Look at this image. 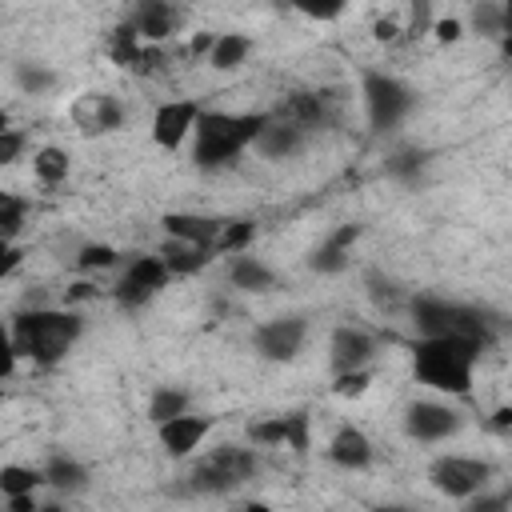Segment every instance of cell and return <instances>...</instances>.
I'll use <instances>...</instances> for the list:
<instances>
[{"mask_svg": "<svg viewBox=\"0 0 512 512\" xmlns=\"http://www.w3.org/2000/svg\"><path fill=\"white\" fill-rule=\"evenodd\" d=\"M264 124L268 112H200L192 124V164L200 172L236 164V156L252 148Z\"/></svg>", "mask_w": 512, "mask_h": 512, "instance_id": "1", "label": "cell"}, {"mask_svg": "<svg viewBox=\"0 0 512 512\" xmlns=\"http://www.w3.org/2000/svg\"><path fill=\"white\" fill-rule=\"evenodd\" d=\"M8 332H12L16 356H24L40 368H52L72 352V344L84 332V320L64 308H20L12 316Z\"/></svg>", "mask_w": 512, "mask_h": 512, "instance_id": "2", "label": "cell"}, {"mask_svg": "<svg viewBox=\"0 0 512 512\" xmlns=\"http://www.w3.org/2000/svg\"><path fill=\"white\" fill-rule=\"evenodd\" d=\"M480 340L472 336H424L416 344V380L440 388V392H452V396H468L472 388V364L480 360Z\"/></svg>", "mask_w": 512, "mask_h": 512, "instance_id": "3", "label": "cell"}, {"mask_svg": "<svg viewBox=\"0 0 512 512\" xmlns=\"http://www.w3.org/2000/svg\"><path fill=\"white\" fill-rule=\"evenodd\" d=\"M412 316H416V328L424 336H448V332H456V336H472L480 344L492 340L484 316L476 308H464V304H448V300H436V296H416L412 300Z\"/></svg>", "mask_w": 512, "mask_h": 512, "instance_id": "4", "label": "cell"}, {"mask_svg": "<svg viewBox=\"0 0 512 512\" xmlns=\"http://www.w3.org/2000/svg\"><path fill=\"white\" fill-rule=\"evenodd\" d=\"M252 472H256V456L248 448L224 444L192 464L188 484H192V492H232L236 484L252 480Z\"/></svg>", "mask_w": 512, "mask_h": 512, "instance_id": "5", "label": "cell"}, {"mask_svg": "<svg viewBox=\"0 0 512 512\" xmlns=\"http://www.w3.org/2000/svg\"><path fill=\"white\" fill-rule=\"evenodd\" d=\"M364 104H368V124H372V132H388V128H396V124L412 112L416 96H412V88L400 84L396 76L364 72Z\"/></svg>", "mask_w": 512, "mask_h": 512, "instance_id": "6", "label": "cell"}, {"mask_svg": "<svg viewBox=\"0 0 512 512\" xmlns=\"http://www.w3.org/2000/svg\"><path fill=\"white\" fill-rule=\"evenodd\" d=\"M488 476H492V464L472 460V456H440V460L432 464V472H428V480H432L444 496H452V500L476 496V492L488 484Z\"/></svg>", "mask_w": 512, "mask_h": 512, "instance_id": "7", "label": "cell"}, {"mask_svg": "<svg viewBox=\"0 0 512 512\" xmlns=\"http://www.w3.org/2000/svg\"><path fill=\"white\" fill-rule=\"evenodd\" d=\"M168 280H172V272L164 268L160 256H136V260L128 264V272L120 276V284H116V304H120V308H140V304H148L160 288H168Z\"/></svg>", "mask_w": 512, "mask_h": 512, "instance_id": "8", "label": "cell"}, {"mask_svg": "<svg viewBox=\"0 0 512 512\" xmlns=\"http://www.w3.org/2000/svg\"><path fill=\"white\" fill-rule=\"evenodd\" d=\"M304 336H308L304 316H276V320H268V324H260V328H256L252 344H256V352H260L264 360L284 364V360H292V356L300 352Z\"/></svg>", "mask_w": 512, "mask_h": 512, "instance_id": "9", "label": "cell"}, {"mask_svg": "<svg viewBox=\"0 0 512 512\" xmlns=\"http://www.w3.org/2000/svg\"><path fill=\"white\" fill-rule=\"evenodd\" d=\"M200 112H204L200 100H168V104H160L156 116H152V140L164 152H176L192 136V124H196Z\"/></svg>", "mask_w": 512, "mask_h": 512, "instance_id": "10", "label": "cell"}, {"mask_svg": "<svg viewBox=\"0 0 512 512\" xmlns=\"http://www.w3.org/2000/svg\"><path fill=\"white\" fill-rule=\"evenodd\" d=\"M308 412H284V416H272V420H256V424H248V440L252 444H288L292 452H308Z\"/></svg>", "mask_w": 512, "mask_h": 512, "instance_id": "11", "label": "cell"}, {"mask_svg": "<svg viewBox=\"0 0 512 512\" xmlns=\"http://www.w3.org/2000/svg\"><path fill=\"white\" fill-rule=\"evenodd\" d=\"M156 428H160V444H164V452H168L172 460H184V456H192V452L204 444V436L212 432V416L176 412V416L160 420Z\"/></svg>", "mask_w": 512, "mask_h": 512, "instance_id": "12", "label": "cell"}, {"mask_svg": "<svg viewBox=\"0 0 512 512\" xmlns=\"http://www.w3.org/2000/svg\"><path fill=\"white\" fill-rule=\"evenodd\" d=\"M460 428V416L444 404H432V400H420V404H408L404 412V432L412 440H444Z\"/></svg>", "mask_w": 512, "mask_h": 512, "instance_id": "13", "label": "cell"}, {"mask_svg": "<svg viewBox=\"0 0 512 512\" xmlns=\"http://www.w3.org/2000/svg\"><path fill=\"white\" fill-rule=\"evenodd\" d=\"M72 116H76L80 132H88V136H104V132H116V128L124 124V104H120L116 96L88 92V96L76 100Z\"/></svg>", "mask_w": 512, "mask_h": 512, "instance_id": "14", "label": "cell"}, {"mask_svg": "<svg viewBox=\"0 0 512 512\" xmlns=\"http://www.w3.org/2000/svg\"><path fill=\"white\" fill-rule=\"evenodd\" d=\"M128 24L136 28L140 40L160 44V40H168V36L176 32V8H172L168 0H136Z\"/></svg>", "mask_w": 512, "mask_h": 512, "instance_id": "15", "label": "cell"}, {"mask_svg": "<svg viewBox=\"0 0 512 512\" xmlns=\"http://www.w3.org/2000/svg\"><path fill=\"white\" fill-rule=\"evenodd\" d=\"M272 116L284 120V124H296L300 132H312L328 120V104H324L320 92H292L272 108Z\"/></svg>", "mask_w": 512, "mask_h": 512, "instance_id": "16", "label": "cell"}, {"mask_svg": "<svg viewBox=\"0 0 512 512\" xmlns=\"http://www.w3.org/2000/svg\"><path fill=\"white\" fill-rule=\"evenodd\" d=\"M160 224H164L168 236L192 240V244H208V248L216 244V236H220V228H224L220 216H200V212H164Z\"/></svg>", "mask_w": 512, "mask_h": 512, "instance_id": "17", "label": "cell"}, {"mask_svg": "<svg viewBox=\"0 0 512 512\" xmlns=\"http://www.w3.org/2000/svg\"><path fill=\"white\" fill-rule=\"evenodd\" d=\"M376 352V340L360 328H336L332 332V372H348V368H364Z\"/></svg>", "mask_w": 512, "mask_h": 512, "instance_id": "18", "label": "cell"}, {"mask_svg": "<svg viewBox=\"0 0 512 512\" xmlns=\"http://www.w3.org/2000/svg\"><path fill=\"white\" fill-rule=\"evenodd\" d=\"M304 136H308V132H300L296 124H284V120H276V116L268 112V124L260 128V136H256L252 144H256L260 156H268V160H284V156L300 152Z\"/></svg>", "mask_w": 512, "mask_h": 512, "instance_id": "19", "label": "cell"}, {"mask_svg": "<svg viewBox=\"0 0 512 512\" xmlns=\"http://www.w3.org/2000/svg\"><path fill=\"white\" fill-rule=\"evenodd\" d=\"M328 460L340 468H368L372 464V440L360 428L344 424V428H336V436L328 444Z\"/></svg>", "mask_w": 512, "mask_h": 512, "instance_id": "20", "label": "cell"}, {"mask_svg": "<svg viewBox=\"0 0 512 512\" xmlns=\"http://www.w3.org/2000/svg\"><path fill=\"white\" fill-rule=\"evenodd\" d=\"M212 256H216V252H212L208 244H192V240H176V236H168V244L160 248V260H164V268H168L172 276H192V272L208 268Z\"/></svg>", "mask_w": 512, "mask_h": 512, "instance_id": "21", "label": "cell"}, {"mask_svg": "<svg viewBox=\"0 0 512 512\" xmlns=\"http://www.w3.org/2000/svg\"><path fill=\"white\" fill-rule=\"evenodd\" d=\"M228 280H232L236 288H244V292H268V288L276 284L272 268H268V264H260L256 256H244V252H232Z\"/></svg>", "mask_w": 512, "mask_h": 512, "instance_id": "22", "label": "cell"}, {"mask_svg": "<svg viewBox=\"0 0 512 512\" xmlns=\"http://www.w3.org/2000/svg\"><path fill=\"white\" fill-rule=\"evenodd\" d=\"M248 52H252V40H248V36H240V32H224V36L212 40V48H208V64L220 68V72H228V68H240Z\"/></svg>", "mask_w": 512, "mask_h": 512, "instance_id": "23", "label": "cell"}, {"mask_svg": "<svg viewBox=\"0 0 512 512\" xmlns=\"http://www.w3.org/2000/svg\"><path fill=\"white\" fill-rule=\"evenodd\" d=\"M108 56H112V64L136 72V64H140V36H136V28L128 20L108 32Z\"/></svg>", "mask_w": 512, "mask_h": 512, "instance_id": "24", "label": "cell"}, {"mask_svg": "<svg viewBox=\"0 0 512 512\" xmlns=\"http://www.w3.org/2000/svg\"><path fill=\"white\" fill-rule=\"evenodd\" d=\"M84 480H88L84 464H76V460H68V456H52V460L44 464V484H52V488L76 492V488H84Z\"/></svg>", "mask_w": 512, "mask_h": 512, "instance_id": "25", "label": "cell"}, {"mask_svg": "<svg viewBox=\"0 0 512 512\" xmlns=\"http://www.w3.org/2000/svg\"><path fill=\"white\" fill-rule=\"evenodd\" d=\"M32 172L40 184H60L68 176V152L56 148V144H44L36 156H32Z\"/></svg>", "mask_w": 512, "mask_h": 512, "instance_id": "26", "label": "cell"}, {"mask_svg": "<svg viewBox=\"0 0 512 512\" xmlns=\"http://www.w3.org/2000/svg\"><path fill=\"white\" fill-rule=\"evenodd\" d=\"M252 236H256V224H252V220H224V228H220L212 252H220V256L244 252V248L252 244Z\"/></svg>", "mask_w": 512, "mask_h": 512, "instance_id": "27", "label": "cell"}, {"mask_svg": "<svg viewBox=\"0 0 512 512\" xmlns=\"http://www.w3.org/2000/svg\"><path fill=\"white\" fill-rule=\"evenodd\" d=\"M472 24L480 36H504L508 32V8L504 0H480L472 12Z\"/></svg>", "mask_w": 512, "mask_h": 512, "instance_id": "28", "label": "cell"}, {"mask_svg": "<svg viewBox=\"0 0 512 512\" xmlns=\"http://www.w3.org/2000/svg\"><path fill=\"white\" fill-rule=\"evenodd\" d=\"M40 484H44V472H36V468H24V464H4V468H0V492H4V496L36 492Z\"/></svg>", "mask_w": 512, "mask_h": 512, "instance_id": "29", "label": "cell"}, {"mask_svg": "<svg viewBox=\"0 0 512 512\" xmlns=\"http://www.w3.org/2000/svg\"><path fill=\"white\" fill-rule=\"evenodd\" d=\"M176 412H188V392H180V388H160V392H152L148 416H152L156 424L168 420V416H176Z\"/></svg>", "mask_w": 512, "mask_h": 512, "instance_id": "30", "label": "cell"}, {"mask_svg": "<svg viewBox=\"0 0 512 512\" xmlns=\"http://www.w3.org/2000/svg\"><path fill=\"white\" fill-rule=\"evenodd\" d=\"M24 212H28V204L20 200V196H12V192H0V236H16L20 228H24Z\"/></svg>", "mask_w": 512, "mask_h": 512, "instance_id": "31", "label": "cell"}, {"mask_svg": "<svg viewBox=\"0 0 512 512\" xmlns=\"http://www.w3.org/2000/svg\"><path fill=\"white\" fill-rule=\"evenodd\" d=\"M116 256H120V252H116L112 244H84L80 256H76V268H84V272H92V268H112Z\"/></svg>", "mask_w": 512, "mask_h": 512, "instance_id": "32", "label": "cell"}, {"mask_svg": "<svg viewBox=\"0 0 512 512\" xmlns=\"http://www.w3.org/2000/svg\"><path fill=\"white\" fill-rule=\"evenodd\" d=\"M368 384H372V372H368V368H348V372H336L332 392H336V396H360Z\"/></svg>", "mask_w": 512, "mask_h": 512, "instance_id": "33", "label": "cell"}, {"mask_svg": "<svg viewBox=\"0 0 512 512\" xmlns=\"http://www.w3.org/2000/svg\"><path fill=\"white\" fill-rule=\"evenodd\" d=\"M288 4L296 12H304V16H312V20H336L348 0H288Z\"/></svg>", "mask_w": 512, "mask_h": 512, "instance_id": "34", "label": "cell"}, {"mask_svg": "<svg viewBox=\"0 0 512 512\" xmlns=\"http://www.w3.org/2000/svg\"><path fill=\"white\" fill-rule=\"evenodd\" d=\"M308 264H312L316 272H340V268L348 264V248H336V244H328V240H324Z\"/></svg>", "mask_w": 512, "mask_h": 512, "instance_id": "35", "label": "cell"}, {"mask_svg": "<svg viewBox=\"0 0 512 512\" xmlns=\"http://www.w3.org/2000/svg\"><path fill=\"white\" fill-rule=\"evenodd\" d=\"M16 80H20V88L24 92H44V88H52V72H44V68H28V64H20V72H16Z\"/></svg>", "mask_w": 512, "mask_h": 512, "instance_id": "36", "label": "cell"}, {"mask_svg": "<svg viewBox=\"0 0 512 512\" xmlns=\"http://www.w3.org/2000/svg\"><path fill=\"white\" fill-rule=\"evenodd\" d=\"M24 152V132H16V128H4L0 132V168H8L16 156Z\"/></svg>", "mask_w": 512, "mask_h": 512, "instance_id": "37", "label": "cell"}, {"mask_svg": "<svg viewBox=\"0 0 512 512\" xmlns=\"http://www.w3.org/2000/svg\"><path fill=\"white\" fill-rule=\"evenodd\" d=\"M168 64V56H164V48L160 44H148V48H140V64H136V76H152L156 68H164Z\"/></svg>", "mask_w": 512, "mask_h": 512, "instance_id": "38", "label": "cell"}, {"mask_svg": "<svg viewBox=\"0 0 512 512\" xmlns=\"http://www.w3.org/2000/svg\"><path fill=\"white\" fill-rule=\"evenodd\" d=\"M16 348H12V332L4 328V320H0V380H8L12 376V368H16Z\"/></svg>", "mask_w": 512, "mask_h": 512, "instance_id": "39", "label": "cell"}, {"mask_svg": "<svg viewBox=\"0 0 512 512\" xmlns=\"http://www.w3.org/2000/svg\"><path fill=\"white\" fill-rule=\"evenodd\" d=\"M20 260H24V252H20L8 236H0V280H4V276H12V272L20 268Z\"/></svg>", "mask_w": 512, "mask_h": 512, "instance_id": "40", "label": "cell"}, {"mask_svg": "<svg viewBox=\"0 0 512 512\" xmlns=\"http://www.w3.org/2000/svg\"><path fill=\"white\" fill-rule=\"evenodd\" d=\"M428 156L424 152H400V156H392V164H388V172H396V176H412L420 164H424Z\"/></svg>", "mask_w": 512, "mask_h": 512, "instance_id": "41", "label": "cell"}, {"mask_svg": "<svg viewBox=\"0 0 512 512\" xmlns=\"http://www.w3.org/2000/svg\"><path fill=\"white\" fill-rule=\"evenodd\" d=\"M432 36L440 44H456L464 36V28H460V20H432Z\"/></svg>", "mask_w": 512, "mask_h": 512, "instance_id": "42", "label": "cell"}, {"mask_svg": "<svg viewBox=\"0 0 512 512\" xmlns=\"http://www.w3.org/2000/svg\"><path fill=\"white\" fill-rule=\"evenodd\" d=\"M428 32V0H412V24L408 36H424Z\"/></svg>", "mask_w": 512, "mask_h": 512, "instance_id": "43", "label": "cell"}, {"mask_svg": "<svg viewBox=\"0 0 512 512\" xmlns=\"http://www.w3.org/2000/svg\"><path fill=\"white\" fill-rule=\"evenodd\" d=\"M96 296V288L88 284V280H76L68 292H64V304H80V300H92Z\"/></svg>", "mask_w": 512, "mask_h": 512, "instance_id": "44", "label": "cell"}, {"mask_svg": "<svg viewBox=\"0 0 512 512\" xmlns=\"http://www.w3.org/2000/svg\"><path fill=\"white\" fill-rule=\"evenodd\" d=\"M212 40H216L212 32H196V36H192V44L184 48V56H208V48H212Z\"/></svg>", "mask_w": 512, "mask_h": 512, "instance_id": "45", "label": "cell"}, {"mask_svg": "<svg viewBox=\"0 0 512 512\" xmlns=\"http://www.w3.org/2000/svg\"><path fill=\"white\" fill-rule=\"evenodd\" d=\"M8 508L12 512H36V496L32 492H16V496H8Z\"/></svg>", "mask_w": 512, "mask_h": 512, "instance_id": "46", "label": "cell"}, {"mask_svg": "<svg viewBox=\"0 0 512 512\" xmlns=\"http://www.w3.org/2000/svg\"><path fill=\"white\" fill-rule=\"evenodd\" d=\"M396 32H400L396 20H376V24H372V36H376V40H396Z\"/></svg>", "mask_w": 512, "mask_h": 512, "instance_id": "47", "label": "cell"}, {"mask_svg": "<svg viewBox=\"0 0 512 512\" xmlns=\"http://www.w3.org/2000/svg\"><path fill=\"white\" fill-rule=\"evenodd\" d=\"M492 424H496V432H508V424H512V408H508V404H500V408L492 412Z\"/></svg>", "mask_w": 512, "mask_h": 512, "instance_id": "48", "label": "cell"}, {"mask_svg": "<svg viewBox=\"0 0 512 512\" xmlns=\"http://www.w3.org/2000/svg\"><path fill=\"white\" fill-rule=\"evenodd\" d=\"M496 508H504V500H492V496H484V500H472V512H496Z\"/></svg>", "mask_w": 512, "mask_h": 512, "instance_id": "49", "label": "cell"}, {"mask_svg": "<svg viewBox=\"0 0 512 512\" xmlns=\"http://www.w3.org/2000/svg\"><path fill=\"white\" fill-rule=\"evenodd\" d=\"M4 128H8V112L0 108V132H4Z\"/></svg>", "mask_w": 512, "mask_h": 512, "instance_id": "50", "label": "cell"}]
</instances>
